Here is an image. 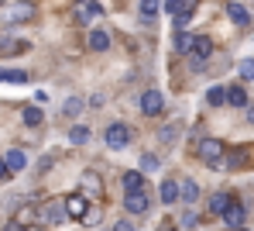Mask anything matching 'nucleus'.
I'll return each mask as SVG.
<instances>
[{"instance_id":"4c0bfd02","label":"nucleus","mask_w":254,"mask_h":231,"mask_svg":"<svg viewBox=\"0 0 254 231\" xmlns=\"http://www.w3.org/2000/svg\"><path fill=\"white\" fill-rule=\"evenodd\" d=\"M10 176V169H7V159H0V180H7Z\"/></svg>"},{"instance_id":"cd10ccee","label":"nucleus","mask_w":254,"mask_h":231,"mask_svg":"<svg viewBox=\"0 0 254 231\" xmlns=\"http://www.w3.org/2000/svg\"><path fill=\"white\" fill-rule=\"evenodd\" d=\"M69 141H72V145H86V141H89V128H86V124H76V128L69 131Z\"/></svg>"},{"instance_id":"b1692460","label":"nucleus","mask_w":254,"mask_h":231,"mask_svg":"<svg viewBox=\"0 0 254 231\" xmlns=\"http://www.w3.org/2000/svg\"><path fill=\"white\" fill-rule=\"evenodd\" d=\"M83 100H79V97H69V100H65V107H62V114H65V117H79V114H83Z\"/></svg>"},{"instance_id":"5701e85b","label":"nucleus","mask_w":254,"mask_h":231,"mask_svg":"<svg viewBox=\"0 0 254 231\" xmlns=\"http://www.w3.org/2000/svg\"><path fill=\"white\" fill-rule=\"evenodd\" d=\"M227 104H234V107H248V90H244V87H230Z\"/></svg>"},{"instance_id":"c85d7f7f","label":"nucleus","mask_w":254,"mask_h":231,"mask_svg":"<svg viewBox=\"0 0 254 231\" xmlns=\"http://www.w3.org/2000/svg\"><path fill=\"white\" fill-rule=\"evenodd\" d=\"M24 42H14L10 35H0V52H24Z\"/></svg>"},{"instance_id":"9b49d317","label":"nucleus","mask_w":254,"mask_h":231,"mask_svg":"<svg viewBox=\"0 0 254 231\" xmlns=\"http://www.w3.org/2000/svg\"><path fill=\"white\" fill-rule=\"evenodd\" d=\"M96 14H100V3H96V0H79V3H76V21H79V24H86V21L96 17Z\"/></svg>"},{"instance_id":"c9c22d12","label":"nucleus","mask_w":254,"mask_h":231,"mask_svg":"<svg viewBox=\"0 0 254 231\" xmlns=\"http://www.w3.org/2000/svg\"><path fill=\"white\" fill-rule=\"evenodd\" d=\"M3 231H28V225H21V221H17V218H10V221H7V225H3Z\"/></svg>"},{"instance_id":"9d476101","label":"nucleus","mask_w":254,"mask_h":231,"mask_svg":"<svg viewBox=\"0 0 254 231\" xmlns=\"http://www.w3.org/2000/svg\"><path fill=\"white\" fill-rule=\"evenodd\" d=\"M179 200H182V204H196V200H199V183H196V180H182V183H179Z\"/></svg>"},{"instance_id":"bb28decb","label":"nucleus","mask_w":254,"mask_h":231,"mask_svg":"<svg viewBox=\"0 0 254 231\" xmlns=\"http://www.w3.org/2000/svg\"><path fill=\"white\" fill-rule=\"evenodd\" d=\"M165 10L169 14H186V10H192V0H165Z\"/></svg>"},{"instance_id":"6e6552de","label":"nucleus","mask_w":254,"mask_h":231,"mask_svg":"<svg viewBox=\"0 0 254 231\" xmlns=\"http://www.w3.org/2000/svg\"><path fill=\"white\" fill-rule=\"evenodd\" d=\"M103 138H107V145H110L114 152H121V148L130 145V131H127V124H110Z\"/></svg>"},{"instance_id":"e433bc0d","label":"nucleus","mask_w":254,"mask_h":231,"mask_svg":"<svg viewBox=\"0 0 254 231\" xmlns=\"http://www.w3.org/2000/svg\"><path fill=\"white\" fill-rule=\"evenodd\" d=\"M114 231H137V228H134V225L124 218V221H114Z\"/></svg>"},{"instance_id":"393cba45","label":"nucleus","mask_w":254,"mask_h":231,"mask_svg":"<svg viewBox=\"0 0 254 231\" xmlns=\"http://www.w3.org/2000/svg\"><path fill=\"white\" fill-rule=\"evenodd\" d=\"M227 87H210V90H206V100H210L213 107H220V104H227Z\"/></svg>"},{"instance_id":"2f4dec72","label":"nucleus","mask_w":254,"mask_h":231,"mask_svg":"<svg viewBox=\"0 0 254 231\" xmlns=\"http://www.w3.org/2000/svg\"><path fill=\"white\" fill-rule=\"evenodd\" d=\"M100 218H103V214H100V207H89V211L83 214V225H89V228H93V225H100Z\"/></svg>"},{"instance_id":"f03ea898","label":"nucleus","mask_w":254,"mask_h":231,"mask_svg":"<svg viewBox=\"0 0 254 231\" xmlns=\"http://www.w3.org/2000/svg\"><path fill=\"white\" fill-rule=\"evenodd\" d=\"M124 207H127V214H148V207H151L148 190H144V186H141V190H127Z\"/></svg>"},{"instance_id":"4be33fe9","label":"nucleus","mask_w":254,"mask_h":231,"mask_svg":"<svg viewBox=\"0 0 254 231\" xmlns=\"http://www.w3.org/2000/svg\"><path fill=\"white\" fill-rule=\"evenodd\" d=\"M141 186H144V173L127 169V173H124V190H141Z\"/></svg>"},{"instance_id":"58836bf2","label":"nucleus","mask_w":254,"mask_h":231,"mask_svg":"<svg viewBox=\"0 0 254 231\" xmlns=\"http://www.w3.org/2000/svg\"><path fill=\"white\" fill-rule=\"evenodd\" d=\"M248 121H251V124H254V107H248Z\"/></svg>"},{"instance_id":"7c9ffc66","label":"nucleus","mask_w":254,"mask_h":231,"mask_svg":"<svg viewBox=\"0 0 254 231\" xmlns=\"http://www.w3.org/2000/svg\"><path fill=\"white\" fill-rule=\"evenodd\" d=\"M179 131H182V128H179V124H172V128H162V131H158V138L165 141V145H172V141L179 138Z\"/></svg>"},{"instance_id":"f8f14e48","label":"nucleus","mask_w":254,"mask_h":231,"mask_svg":"<svg viewBox=\"0 0 254 231\" xmlns=\"http://www.w3.org/2000/svg\"><path fill=\"white\" fill-rule=\"evenodd\" d=\"M89 48H93V52H107V48H110V35H107L103 28H93V31H89Z\"/></svg>"},{"instance_id":"473e14b6","label":"nucleus","mask_w":254,"mask_h":231,"mask_svg":"<svg viewBox=\"0 0 254 231\" xmlns=\"http://www.w3.org/2000/svg\"><path fill=\"white\" fill-rule=\"evenodd\" d=\"M158 169V159L155 155H141V173H155Z\"/></svg>"},{"instance_id":"ea45409f","label":"nucleus","mask_w":254,"mask_h":231,"mask_svg":"<svg viewBox=\"0 0 254 231\" xmlns=\"http://www.w3.org/2000/svg\"><path fill=\"white\" fill-rule=\"evenodd\" d=\"M0 7H3V0H0Z\"/></svg>"},{"instance_id":"7ed1b4c3","label":"nucleus","mask_w":254,"mask_h":231,"mask_svg":"<svg viewBox=\"0 0 254 231\" xmlns=\"http://www.w3.org/2000/svg\"><path fill=\"white\" fill-rule=\"evenodd\" d=\"M35 17V3H10L3 7V24H21V21H31Z\"/></svg>"},{"instance_id":"72a5a7b5","label":"nucleus","mask_w":254,"mask_h":231,"mask_svg":"<svg viewBox=\"0 0 254 231\" xmlns=\"http://www.w3.org/2000/svg\"><path fill=\"white\" fill-rule=\"evenodd\" d=\"M241 76H244V80H254V59H244V62H241Z\"/></svg>"},{"instance_id":"a19ab883","label":"nucleus","mask_w":254,"mask_h":231,"mask_svg":"<svg viewBox=\"0 0 254 231\" xmlns=\"http://www.w3.org/2000/svg\"><path fill=\"white\" fill-rule=\"evenodd\" d=\"M165 231H172V228H165Z\"/></svg>"},{"instance_id":"1a4fd4ad","label":"nucleus","mask_w":254,"mask_h":231,"mask_svg":"<svg viewBox=\"0 0 254 231\" xmlns=\"http://www.w3.org/2000/svg\"><path fill=\"white\" fill-rule=\"evenodd\" d=\"M86 204H89V197H86V193H76V197H65V211H69V218L83 221V214L89 211Z\"/></svg>"},{"instance_id":"ddd939ff","label":"nucleus","mask_w":254,"mask_h":231,"mask_svg":"<svg viewBox=\"0 0 254 231\" xmlns=\"http://www.w3.org/2000/svg\"><path fill=\"white\" fill-rule=\"evenodd\" d=\"M3 159H7V169H10V173H21V169L28 166V155H24L21 148H10V152H7Z\"/></svg>"},{"instance_id":"2eb2a0df","label":"nucleus","mask_w":254,"mask_h":231,"mask_svg":"<svg viewBox=\"0 0 254 231\" xmlns=\"http://www.w3.org/2000/svg\"><path fill=\"white\" fill-rule=\"evenodd\" d=\"M230 200H234L230 193H213V197H210V214H213V218H220V214L230 207Z\"/></svg>"},{"instance_id":"a211bd4d","label":"nucleus","mask_w":254,"mask_h":231,"mask_svg":"<svg viewBox=\"0 0 254 231\" xmlns=\"http://www.w3.org/2000/svg\"><path fill=\"white\" fill-rule=\"evenodd\" d=\"M227 17H230L234 24H248V21H251V14H248L241 3H227Z\"/></svg>"},{"instance_id":"39448f33","label":"nucleus","mask_w":254,"mask_h":231,"mask_svg":"<svg viewBox=\"0 0 254 231\" xmlns=\"http://www.w3.org/2000/svg\"><path fill=\"white\" fill-rule=\"evenodd\" d=\"M65 218H69V211H65V204H59V200H52V204H45V207H42V221L48 225V228L65 225Z\"/></svg>"},{"instance_id":"0eeeda50","label":"nucleus","mask_w":254,"mask_h":231,"mask_svg":"<svg viewBox=\"0 0 254 231\" xmlns=\"http://www.w3.org/2000/svg\"><path fill=\"white\" fill-rule=\"evenodd\" d=\"M162 107H165V97H162L158 90H144V93H141V114L158 117V114H162Z\"/></svg>"},{"instance_id":"dca6fc26","label":"nucleus","mask_w":254,"mask_h":231,"mask_svg":"<svg viewBox=\"0 0 254 231\" xmlns=\"http://www.w3.org/2000/svg\"><path fill=\"white\" fill-rule=\"evenodd\" d=\"M248 162V148H230L227 152V169H244Z\"/></svg>"},{"instance_id":"f257e3e1","label":"nucleus","mask_w":254,"mask_h":231,"mask_svg":"<svg viewBox=\"0 0 254 231\" xmlns=\"http://www.w3.org/2000/svg\"><path fill=\"white\" fill-rule=\"evenodd\" d=\"M196 155H199L210 169H216V173H223V169H227V152H223V141L203 138V141H199V148H196Z\"/></svg>"},{"instance_id":"412c9836","label":"nucleus","mask_w":254,"mask_h":231,"mask_svg":"<svg viewBox=\"0 0 254 231\" xmlns=\"http://www.w3.org/2000/svg\"><path fill=\"white\" fill-rule=\"evenodd\" d=\"M0 83H28L24 69H0Z\"/></svg>"},{"instance_id":"20e7f679","label":"nucleus","mask_w":254,"mask_h":231,"mask_svg":"<svg viewBox=\"0 0 254 231\" xmlns=\"http://www.w3.org/2000/svg\"><path fill=\"white\" fill-rule=\"evenodd\" d=\"M220 218H223V225H227L230 231H241V228H244V221H248V211H244V204L230 200V207H227Z\"/></svg>"},{"instance_id":"6ab92c4d","label":"nucleus","mask_w":254,"mask_h":231,"mask_svg":"<svg viewBox=\"0 0 254 231\" xmlns=\"http://www.w3.org/2000/svg\"><path fill=\"white\" fill-rule=\"evenodd\" d=\"M42 107H24V111H21V121H24V124H28V128H38V124H42Z\"/></svg>"},{"instance_id":"f3484780","label":"nucleus","mask_w":254,"mask_h":231,"mask_svg":"<svg viewBox=\"0 0 254 231\" xmlns=\"http://www.w3.org/2000/svg\"><path fill=\"white\" fill-rule=\"evenodd\" d=\"M158 193H162V204L169 207V204H175V200H179V183H175V180H165Z\"/></svg>"},{"instance_id":"4468645a","label":"nucleus","mask_w":254,"mask_h":231,"mask_svg":"<svg viewBox=\"0 0 254 231\" xmlns=\"http://www.w3.org/2000/svg\"><path fill=\"white\" fill-rule=\"evenodd\" d=\"M189 55H196V59H210L213 55V42L206 35H196V42H192V52Z\"/></svg>"},{"instance_id":"aec40b11","label":"nucleus","mask_w":254,"mask_h":231,"mask_svg":"<svg viewBox=\"0 0 254 231\" xmlns=\"http://www.w3.org/2000/svg\"><path fill=\"white\" fill-rule=\"evenodd\" d=\"M158 10H162V0H141V17L144 21H155Z\"/></svg>"},{"instance_id":"c756f323","label":"nucleus","mask_w":254,"mask_h":231,"mask_svg":"<svg viewBox=\"0 0 254 231\" xmlns=\"http://www.w3.org/2000/svg\"><path fill=\"white\" fill-rule=\"evenodd\" d=\"M192 42H196V38H192L189 31H179V35H175V48H179V52H192Z\"/></svg>"},{"instance_id":"f704fd0d","label":"nucleus","mask_w":254,"mask_h":231,"mask_svg":"<svg viewBox=\"0 0 254 231\" xmlns=\"http://www.w3.org/2000/svg\"><path fill=\"white\" fill-rule=\"evenodd\" d=\"M182 225H186V228H196V225H199L196 211H186V214H182Z\"/></svg>"},{"instance_id":"423d86ee","label":"nucleus","mask_w":254,"mask_h":231,"mask_svg":"<svg viewBox=\"0 0 254 231\" xmlns=\"http://www.w3.org/2000/svg\"><path fill=\"white\" fill-rule=\"evenodd\" d=\"M79 190H83L89 200H100V197H103V180H100V173L86 169L83 176H79Z\"/></svg>"},{"instance_id":"a878e982","label":"nucleus","mask_w":254,"mask_h":231,"mask_svg":"<svg viewBox=\"0 0 254 231\" xmlns=\"http://www.w3.org/2000/svg\"><path fill=\"white\" fill-rule=\"evenodd\" d=\"M14 218H17V221H21V225H31V221H35V218H38V211H35V207H31V204H21V207H17V214H14Z\"/></svg>"}]
</instances>
